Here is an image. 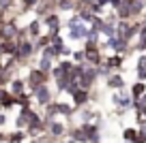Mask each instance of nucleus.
<instances>
[{
	"label": "nucleus",
	"mask_w": 146,
	"mask_h": 143,
	"mask_svg": "<svg viewBox=\"0 0 146 143\" xmlns=\"http://www.w3.org/2000/svg\"><path fill=\"white\" fill-rule=\"evenodd\" d=\"M13 107H17L15 96H13V94H9V92H5V94H2V98H0V109H2V111H11Z\"/></svg>",
	"instance_id": "15"
},
{
	"label": "nucleus",
	"mask_w": 146,
	"mask_h": 143,
	"mask_svg": "<svg viewBox=\"0 0 146 143\" xmlns=\"http://www.w3.org/2000/svg\"><path fill=\"white\" fill-rule=\"evenodd\" d=\"M84 41H88V43H99V41H101V32L97 30V28L88 26L86 28V39H84Z\"/></svg>",
	"instance_id": "17"
},
{
	"label": "nucleus",
	"mask_w": 146,
	"mask_h": 143,
	"mask_svg": "<svg viewBox=\"0 0 146 143\" xmlns=\"http://www.w3.org/2000/svg\"><path fill=\"white\" fill-rule=\"evenodd\" d=\"M22 36H26V32L15 22H5L0 26V41H2V43H5V41H17V39H22Z\"/></svg>",
	"instance_id": "7"
},
{
	"label": "nucleus",
	"mask_w": 146,
	"mask_h": 143,
	"mask_svg": "<svg viewBox=\"0 0 146 143\" xmlns=\"http://www.w3.org/2000/svg\"><path fill=\"white\" fill-rule=\"evenodd\" d=\"M78 24H82V19H80L78 13H71V17H67V22H64V26H78Z\"/></svg>",
	"instance_id": "25"
},
{
	"label": "nucleus",
	"mask_w": 146,
	"mask_h": 143,
	"mask_svg": "<svg viewBox=\"0 0 146 143\" xmlns=\"http://www.w3.org/2000/svg\"><path fill=\"white\" fill-rule=\"evenodd\" d=\"M71 60L75 64H82V62H86V58H84V49L80 47V49H73L71 51Z\"/></svg>",
	"instance_id": "21"
},
{
	"label": "nucleus",
	"mask_w": 146,
	"mask_h": 143,
	"mask_svg": "<svg viewBox=\"0 0 146 143\" xmlns=\"http://www.w3.org/2000/svg\"><path fill=\"white\" fill-rule=\"evenodd\" d=\"M86 24H78V26H64V30H67V34H64V39L71 41V43H80V41L86 39Z\"/></svg>",
	"instance_id": "10"
},
{
	"label": "nucleus",
	"mask_w": 146,
	"mask_h": 143,
	"mask_svg": "<svg viewBox=\"0 0 146 143\" xmlns=\"http://www.w3.org/2000/svg\"><path fill=\"white\" fill-rule=\"evenodd\" d=\"M131 51L146 54V26H140V32H137L135 41H133V45H131Z\"/></svg>",
	"instance_id": "13"
},
{
	"label": "nucleus",
	"mask_w": 146,
	"mask_h": 143,
	"mask_svg": "<svg viewBox=\"0 0 146 143\" xmlns=\"http://www.w3.org/2000/svg\"><path fill=\"white\" fill-rule=\"evenodd\" d=\"M62 143H78V141H75V139H71V137H67V139H64Z\"/></svg>",
	"instance_id": "31"
},
{
	"label": "nucleus",
	"mask_w": 146,
	"mask_h": 143,
	"mask_svg": "<svg viewBox=\"0 0 146 143\" xmlns=\"http://www.w3.org/2000/svg\"><path fill=\"white\" fill-rule=\"evenodd\" d=\"M5 54V45H2V41H0V56Z\"/></svg>",
	"instance_id": "32"
},
{
	"label": "nucleus",
	"mask_w": 146,
	"mask_h": 143,
	"mask_svg": "<svg viewBox=\"0 0 146 143\" xmlns=\"http://www.w3.org/2000/svg\"><path fill=\"white\" fill-rule=\"evenodd\" d=\"M135 81H146V68H135Z\"/></svg>",
	"instance_id": "26"
},
{
	"label": "nucleus",
	"mask_w": 146,
	"mask_h": 143,
	"mask_svg": "<svg viewBox=\"0 0 146 143\" xmlns=\"http://www.w3.org/2000/svg\"><path fill=\"white\" fill-rule=\"evenodd\" d=\"M125 58L127 56H123V54H108V56H103V64L110 68L112 73H123L125 71Z\"/></svg>",
	"instance_id": "9"
},
{
	"label": "nucleus",
	"mask_w": 146,
	"mask_h": 143,
	"mask_svg": "<svg viewBox=\"0 0 146 143\" xmlns=\"http://www.w3.org/2000/svg\"><path fill=\"white\" fill-rule=\"evenodd\" d=\"M137 139V126H127V128H123V141H133L135 143Z\"/></svg>",
	"instance_id": "18"
},
{
	"label": "nucleus",
	"mask_w": 146,
	"mask_h": 143,
	"mask_svg": "<svg viewBox=\"0 0 146 143\" xmlns=\"http://www.w3.org/2000/svg\"><path fill=\"white\" fill-rule=\"evenodd\" d=\"M41 22H43V26H45V30H47V36L62 32V15H60L58 11H52V13L43 15Z\"/></svg>",
	"instance_id": "6"
},
{
	"label": "nucleus",
	"mask_w": 146,
	"mask_h": 143,
	"mask_svg": "<svg viewBox=\"0 0 146 143\" xmlns=\"http://www.w3.org/2000/svg\"><path fill=\"white\" fill-rule=\"evenodd\" d=\"M54 60L52 58H47V56H36V62H35V66L36 68H41V71H45V73H50L52 68H54Z\"/></svg>",
	"instance_id": "16"
},
{
	"label": "nucleus",
	"mask_w": 146,
	"mask_h": 143,
	"mask_svg": "<svg viewBox=\"0 0 146 143\" xmlns=\"http://www.w3.org/2000/svg\"><path fill=\"white\" fill-rule=\"evenodd\" d=\"M99 32H101V39L116 36V28H114V24H105V22H103V26L99 28Z\"/></svg>",
	"instance_id": "19"
},
{
	"label": "nucleus",
	"mask_w": 146,
	"mask_h": 143,
	"mask_svg": "<svg viewBox=\"0 0 146 143\" xmlns=\"http://www.w3.org/2000/svg\"><path fill=\"white\" fill-rule=\"evenodd\" d=\"M7 122H9V115H7V111H2V109H0V126H5Z\"/></svg>",
	"instance_id": "28"
},
{
	"label": "nucleus",
	"mask_w": 146,
	"mask_h": 143,
	"mask_svg": "<svg viewBox=\"0 0 146 143\" xmlns=\"http://www.w3.org/2000/svg\"><path fill=\"white\" fill-rule=\"evenodd\" d=\"M5 88H7V92H9V94H13L15 98L24 96V94H30V90H28V83H26V77H19V75H15L13 79H11L9 83L5 85Z\"/></svg>",
	"instance_id": "8"
},
{
	"label": "nucleus",
	"mask_w": 146,
	"mask_h": 143,
	"mask_svg": "<svg viewBox=\"0 0 146 143\" xmlns=\"http://www.w3.org/2000/svg\"><path fill=\"white\" fill-rule=\"evenodd\" d=\"M17 5H22L24 7V11H32L36 5H39V0H15Z\"/></svg>",
	"instance_id": "24"
},
{
	"label": "nucleus",
	"mask_w": 146,
	"mask_h": 143,
	"mask_svg": "<svg viewBox=\"0 0 146 143\" xmlns=\"http://www.w3.org/2000/svg\"><path fill=\"white\" fill-rule=\"evenodd\" d=\"M84 58H86L88 64H92V66H99V64H103V49L99 47V43H88V41H84Z\"/></svg>",
	"instance_id": "5"
},
{
	"label": "nucleus",
	"mask_w": 146,
	"mask_h": 143,
	"mask_svg": "<svg viewBox=\"0 0 146 143\" xmlns=\"http://www.w3.org/2000/svg\"><path fill=\"white\" fill-rule=\"evenodd\" d=\"M135 68H146V54H140V58L135 62Z\"/></svg>",
	"instance_id": "27"
},
{
	"label": "nucleus",
	"mask_w": 146,
	"mask_h": 143,
	"mask_svg": "<svg viewBox=\"0 0 146 143\" xmlns=\"http://www.w3.org/2000/svg\"><path fill=\"white\" fill-rule=\"evenodd\" d=\"M131 109H133V111H142V109H146V94H142L140 98H135V100H133Z\"/></svg>",
	"instance_id": "23"
},
{
	"label": "nucleus",
	"mask_w": 146,
	"mask_h": 143,
	"mask_svg": "<svg viewBox=\"0 0 146 143\" xmlns=\"http://www.w3.org/2000/svg\"><path fill=\"white\" fill-rule=\"evenodd\" d=\"M45 120V128H47V134L54 137L56 141H60L62 137H67L69 133V124L62 120V117H43Z\"/></svg>",
	"instance_id": "3"
},
{
	"label": "nucleus",
	"mask_w": 146,
	"mask_h": 143,
	"mask_svg": "<svg viewBox=\"0 0 146 143\" xmlns=\"http://www.w3.org/2000/svg\"><path fill=\"white\" fill-rule=\"evenodd\" d=\"M45 45H50V36H47V34H41V36H36V39H35V49H36V54H39Z\"/></svg>",
	"instance_id": "20"
},
{
	"label": "nucleus",
	"mask_w": 146,
	"mask_h": 143,
	"mask_svg": "<svg viewBox=\"0 0 146 143\" xmlns=\"http://www.w3.org/2000/svg\"><path fill=\"white\" fill-rule=\"evenodd\" d=\"M36 56V49H35V41L28 39V36H22V39H17V49H15L13 58L17 64H22V66H26L28 62H30L32 58Z\"/></svg>",
	"instance_id": "1"
},
{
	"label": "nucleus",
	"mask_w": 146,
	"mask_h": 143,
	"mask_svg": "<svg viewBox=\"0 0 146 143\" xmlns=\"http://www.w3.org/2000/svg\"><path fill=\"white\" fill-rule=\"evenodd\" d=\"M110 75H112V71H110V68L105 66V64H99V66H97V77H99L101 81H105Z\"/></svg>",
	"instance_id": "22"
},
{
	"label": "nucleus",
	"mask_w": 146,
	"mask_h": 143,
	"mask_svg": "<svg viewBox=\"0 0 146 143\" xmlns=\"http://www.w3.org/2000/svg\"><path fill=\"white\" fill-rule=\"evenodd\" d=\"M30 96H32V105H36V109H43L45 105H50L52 100L56 98V90L52 88L50 83H45V85L35 88L30 92Z\"/></svg>",
	"instance_id": "2"
},
{
	"label": "nucleus",
	"mask_w": 146,
	"mask_h": 143,
	"mask_svg": "<svg viewBox=\"0 0 146 143\" xmlns=\"http://www.w3.org/2000/svg\"><path fill=\"white\" fill-rule=\"evenodd\" d=\"M50 73H45V71H41V68H36V66H30L28 68V73H26V83H28V90H35V88H39V85H45V83H50Z\"/></svg>",
	"instance_id": "4"
},
{
	"label": "nucleus",
	"mask_w": 146,
	"mask_h": 143,
	"mask_svg": "<svg viewBox=\"0 0 146 143\" xmlns=\"http://www.w3.org/2000/svg\"><path fill=\"white\" fill-rule=\"evenodd\" d=\"M129 94H131V98H140L142 94H146V81H133L129 85Z\"/></svg>",
	"instance_id": "14"
},
{
	"label": "nucleus",
	"mask_w": 146,
	"mask_h": 143,
	"mask_svg": "<svg viewBox=\"0 0 146 143\" xmlns=\"http://www.w3.org/2000/svg\"><path fill=\"white\" fill-rule=\"evenodd\" d=\"M105 88H110L112 92H118V90H125L127 88V81H125V75L123 73H112V75L105 79Z\"/></svg>",
	"instance_id": "12"
},
{
	"label": "nucleus",
	"mask_w": 146,
	"mask_h": 143,
	"mask_svg": "<svg viewBox=\"0 0 146 143\" xmlns=\"http://www.w3.org/2000/svg\"><path fill=\"white\" fill-rule=\"evenodd\" d=\"M125 143H133V141H125Z\"/></svg>",
	"instance_id": "33"
},
{
	"label": "nucleus",
	"mask_w": 146,
	"mask_h": 143,
	"mask_svg": "<svg viewBox=\"0 0 146 143\" xmlns=\"http://www.w3.org/2000/svg\"><path fill=\"white\" fill-rule=\"evenodd\" d=\"M95 5L99 9H105V7H110V0H95Z\"/></svg>",
	"instance_id": "29"
},
{
	"label": "nucleus",
	"mask_w": 146,
	"mask_h": 143,
	"mask_svg": "<svg viewBox=\"0 0 146 143\" xmlns=\"http://www.w3.org/2000/svg\"><path fill=\"white\" fill-rule=\"evenodd\" d=\"M90 98H92V92H88V90H82V88H78L75 92L71 94V103H73V107H75V109L90 105Z\"/></svg>",
	"instance_id": "11"
},
{
	"label": "nucleus",
	"mask_w": 146,
	"mask_h": 143,
	"mask_svg": "<svg viewBox=\"0 0 146 143\" xmlns=\"http://www.w3.org/2000/svg\"><path fill=\"white\" fill-rule=\"evenodd\" d=\"M5 22H7V19H5V11H0V26H2Z\"/></svg>",
	"instance_id": "30"
}]
</instances>
